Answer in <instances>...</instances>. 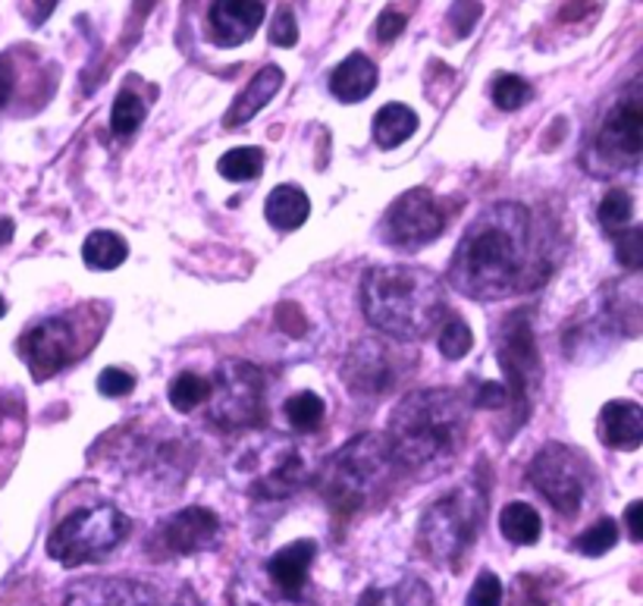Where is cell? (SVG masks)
<instances>
[{
  "instance_id": "obj_1",
  "label": "cell",
  "mask_w": 643,
  "mask_h": 606,
  "mask_svg": "<svg viewBox=\"0 0 643 606\" xmlns=\"http://www.w3.org/2000/svg\"><path fill=\"white\" fill-rule=\"evenodd\" d=\"M543 249L534 242V217L519 202H499L483 208L461 236L449 283L468 299L493 302L527 293L546 280Z\"/></svg>"
},
{
  "instance_id": "obj_2",
  "label": "cell",
  "mask_w": 643,
  "mask_h": 606,
  "mask_svg": "<svg viewBox=\"0 0 643 606\" xmlns=\"http://www.w3.org/2000/svg\"><path fill=\"white\" fill-rule=\"evenodd\" d=\"M468 424V405L456 390H417L393 409L386 446L402 472H412L415 478H436L461 456Z\"/></svg>"
},
{
  "instance_id": "obj_3",
  "label": "cell",
  "mask_w": 643,
  "mask_h": 606,
  "mask_svg": "<svg viewBox=\"0 0 643 606\" xmlns=\"http://www.w3.org/2000/svg\"><path fill=\"white\" fill-rule=\"evenodd\" d=\"M361 309L380 334L417 343L434 334L446 314L443 280L427 268L383 264L364 273Z\"/></svg>"
},
{
  "instance_id": "obj_4",
  "label": "cell",
  "mask_w": 643,
  "mask_h": 606,
  "mask_svg": "<svg viewBox=\"0 0 643 606\" xmlns=\"http://www.w3.org/2000/svg\"><path fill=\"white\" fill-rule=\"evenodd\" d=\"M393 453L383 434H358L327 465L324 490L336 512H355L377 497L393 475Z\"/></svg>"
},
{
  "instance_id": "obj_5",
  "label": "cell",
  "mask_w": 643,
  "mask_h": 606,
  "mask_svg": "<svg viewBox=\"0 0 643 606\" xmlns=\"http://www.w3.org/2000/svg\"><path fill=\"white\" fill-rule=\"evenodd\" d=\"M483 522V494L475 487H458L424 512L417 541L436 565H458L471 550Z\"/></svg>"
},
{
  "instance_id": "obj_6",
  "label": "cell",
  "mask_w": 643,
  "mask_h": 606,
  "mask_svg": "<svg viewBox=\"0 0 643 606\" xmlns=\"http://www.w3.org/2000/svg\"><path fill=\"white\" fill-rule=\"evenodd\" d=\"M129 538V519L117 506L98 502L69 512L47 538V556L66 569L105 560Z\"/></svg>"
},
{
  "instance_id": "obj_7",
  "label": "cell",
  "mask_w": 643,
  "mask_h": 606,
  "mask_svg": "<svg viewBox=\"0 0 643 606\" xmlns=\"http://www.w3.org/2000/svg\"><path fill=\"white\" fill-rule=\"evenodd\" d=\"M264 393H268V380L261 375V368L242 358H229L214 371L210 380V421L227 431L261 424L268 415Z\"/></svg>"
},
{
  "instance_id": "obj_8",
  "label": "cell",
  "mask_w": 643,
  "mask_h": 606,
  "mask_svg": "<svg viewBox=\"0 0 643 606\" xmlns=\"http://www.w3.org/2000/svg\"><path fill=\"white\" fill-rule=\"evenodd\" d=\"M242 484L258 500H286L302 484L308 481V462L298 453V446L283 437L251 443L236 462Z\"/></svg>"
},
{
  "instance_id": "obj_9",
  "label": "cell",
  "mask_w": 643,
  "mask_h": 606,
  "mask_svg": "<svg viewBox=\"0 0 643 606\" xmlns=\"http://www.w3.org/2000/svg\"><path fill=\"white\" fill-rule=\"evenodd\" d=\"M527 475H531V484L537 487V494H543L559 516H568V519L578 516L590 472L571 446H562V443L543 446L531 462Z\"/></svg>"
},
{
  "instance_id": "obj_10",
  "label": "cell",
  "mask_w": 643,
  "mask_h": 606,
  "mask_svg": "<svg viewBox=\"0 0 643 606\" xmlns=\"http://www.w3.org/2000/svg\"><path fill=\"white\" fill-rule=\"evenodd\" d=\"M446 230V214L427 188H412L395 198L393 208L383 217V239L395 249L412 251L434 242Z\"/></svg>"
},
{
  "instance_id": "obj_11",
  "label": "cell",
  "mask_w": 643,
  "mask_h": 606,
  "mask_svg": "<svg viewBox=\"0 0 643 606\" xmlns=\"http://www.w3.org/2000/svg\"><path fill=\"white\" fill-rule=\"evenodd\" d=\"M499 365L505 371L509 380V399L515 402H531L534 390H537L540 375V353L537 343H534V331H531V321L527 314H512L499 334Z\"/></svg>"
},
{
  "instance_id": "obj_12",
  "label": "cell",
  "mask_w": 643,
  "mask_h": 606,
  "mask_svg": "<svg viewBox=\"0 0 643 606\" xmlns=\"http://www.w3.org/2000/svg\"><path fill=\"white\" fill-rule=\"evenodd\" d=\"M63 606H183L164 587L139 578H83L69 585Z\"/></svg>"
},
{
  "instance_id": "obj_13",
  "label": "cell",
  "mask_w": 643,
  "mask_h": 606,
  "mask_svg": "<svg viewBox=\"0 0 643 606\" xmlns=\"http://www.w3.org/2000/svg\"><path fill=\"white\" fill-rule=\"evenodd\" d=\"M20 356L35 380H47L63 371L76 356V331L66 317H47L25 331L20 339Z\"/></svg>"
},
{
  "instance_id": "obj_14",
  "label": "cell",
  "mask_w": 643,
  "mask_h": 606,
  "mask_svg": "<svg viewBox=\"0 0 643 606\" xmlns=\"http://www.w3.org/2000/svg\"><path fill=\"white\" fill-rule=\"evenodd\" d=\"M342 377H346L349 390L358 397H380V393L393 390L395 380H399V358L386 343L361 339L346 356Z\"/></svg>"
},
{
  "instance_id": "obj_15",
  "label": "cell",
  "mask_w": 643,
  "mask_h": 606,
  "mask_svg": "<svg viewBox=\"0 0 643 606\" xmlns=\"http://www.w3.org/2000/svg\"><path fill=\"white\" fill-rule=\"evenodd\" d=\"M217 538H220V519L205 506H188L161 524L157 547L170 556H192L210 550L217 544Z\"/></svg>"
},
{
  "instance_id": "obj_16",
  "label": "cell",
  "mask_w": 643,
  "mask_h": 606,
  "mask_svg": "<svg viewBox=\"0 0 643 606\" xmlns=\"http://www.w3.org/2000/svg\"><path fill=\"white\" fill-rule=\"evenodd\" d=\"M210 39L220 47H236L249 42L264 22V3L261 0H214L210 3Z\"/></svg>"
},
{
  "instance_id": "obj_17",
  "label": "cell",
  "mask_w": 643,
  "mask_h": 606,
  "mask_svg": "<svg viewBox=\"0 0 643 606\" xmlns=\"http://www.w3.org/2000/svg\"><path fill=\"white\" fill-rule=\"evenodd\" d=\"M600 151L615 161H637L643 151V107L637 98H628L615 107L600 132Z\"/></svg>"
},
{
  "instance_id": "obj_18",
  "label": "cell",
  "mask_w": 643,
  "mask_h": 606,
  "mask_svg": "<svg viewBox=\"0 0 643 606\" xmlns=\"http://www.w3.org/2000/svg\"><path fill=\"white\" fill-rule=\"evenodd\" d=\"M314 556H317L314 541H292L283 550H276L268 560V578L273 591L286 600H302Z\"/></svg>"
},
{
  "instance_id": "obj_19",
  "label": "cell",
  "mask_w": 643,
  "mask_h": 606,
  "mask_svg": "<svg viewBox=\"0 0 643 606\" xmlns=\"http://www.w3.org/2000/svg\"><path fill=\"white\" fill-rule=\"evenodd\" d=\"M600 440L612 450H637L643 440V409L631 399H612L600 412Z\"/></svg>"
},
{
  "instance_id": "obj_20",
  "label": "cell",
  "mask_w": 643,
  "mask_h": 606,
  "mask_svg": "<svg viewBox=\"0 0 643 606\" xmlns=\"http://www.w3.org/2000/svg\"><path fill=\"white\" fill-rule=\"evenodd\" d=\"M374 88H377V66H374V61H368L364 54H349L346 61L333 69L330 91L339 98V101H346V105L364 101Z\"/></svg>"
},
{
  "instance_id": "obj_21",
  "label": "cell",
  "mask_w": 643,
  "mask_h": 606,
  "mask_svg": "<svg viewBox=\"0 0 643 606\" xmlns=\"http://www.w3.org/2000/svg\"><path fill=\"white\" fill-rule=\"evenodd\" d=\"M280 85H283V69H280V66H264V69L251 79L249 88L236 98V105L229 107L224 123H227L229 129H232V126L249 123L261 107H268L270 98L280 91Z\"/></svg>"
},
{
  "instance_id": "obj_22",
  "label": "cell",
  "mask_w": 643,
  "mask_h": 606,
  "mask_svg": "<svg viewBox=\"0 0 643 606\" xmlns=\"http://www.w3.org/2000/svg\"><path fill=\"white\" fill-rule=\"evenodd\" d=\"M264 214H268V220L276 230H298L308 220V214H312V202H308L305 188L286 183V186H276L270 192Z\"/></svg>"
},
{
  "instance_id": "obj_23",
  "label": "cell",
  "mask_w": 643,
  "mask_h": 606,
  "mask_svg": "<svg viewBox=\"0 0 643 606\" xmlns=\"http://www.w3.org/2000/svg\"><path fill=\"white\" fill-rule=\"evenodd\" d=\"M358 606H434V591L421 578H399L393 585H374L361 594Z\"/></svg>"
},
{
  "instance_id": "obj_24",
  "label": "cell",
  "mask_w": 643,
  "mask_h": 606,
  "mask_svg": "<svg viewBox=\"0 0 643 606\" xmlns=\"http://www.w3.org/2000/svg\"><path fill=\"white\" fill-rule=\"evenodd\" d=\"M417 129V113L405 105H383L374 117V142L380 148H395L408 142Z\"/></svg>"
},
{
  "instance_id": "obj_25",
  "label": "cell",
  "mask_w": 643,
  "mask_h": 606,
  "mask_svg": "<svg viewBox=\"0 0 643 606\" xmlns=\"http://www.w3.org/2000/svg\"><path fill=\"white\" fill-rule=\"evenodd\" d=\"M499 531L505 541L512 544H537L540 531H543V522H540L537 509L527 506V502H509L499 516Z\"/></svg>"
},
{
  "instance_id": "obj_26",
  "label": "cell",
  "mask_w": 643,
  "mask_h": 606,
  "mask_svg": "<svg viewBox=\"0 0 643 606\" xmlns=\"http://www.w3.org/2000/svg\"><path fill=\"white\" fill-rule=\"evenodd\" d=\"M126 255H129L126 239L110 230L91 232L83 246V261L88 268H95V271H113V268H120L126 261Z\"/></svg>"
},
{
  "instance_id": "obj_27",
  "label": "cell",
  "mask_w": 643,
  "mask_h": 606,
  "mask_svg": "<svg viewBox=\"0 0 643 606\" xmlns=\"http://www.w3.org/2000/svg\"><path fill=\"white\" fill-rule=\"evenodd\" d=\"M261 170H264V151L254 145L232 148V151H227L220 158V164H217V173L224 180H232V183H249Z\"/></svg>"
},
{
  "instance_id": "obj_28",
  "label": "cell",
  "mask_w": 643,
  "mask_h": 606,
  "mask_svg": "<svg viewBox=\"0 0 643 606\" xmlns=\"http://www.w3.org/2000/svg\"><path fill=\"white\" fill-rule=\"evenodd\" d=\"M324 412H327V405H324V399L317 397V393H295L286 402V419L295 431H302V434H308V431H317L320 428V421H324Z\"/></svg>"
},
{
  "instance_id": "obj_29",
  "label": "cell",
  "mask_w": 643,
  "mask_h": 606,
  "mask_svg": "<svg viewBox=\"0 0 643 606\" xmlns=\"http://www.w3.org/2000/svg\"><path fill=\"white\" fill-rule=\"evenodd\" d=\"M210 393V383L201 375H179L173 383H170V405L176 409V412H192V409H198Z\"/></svg>"
},
{
  "instance_id": "obj_30",
  "label": "cell",
  "mask_w": 643,
  "mask_h": 606,
  "mask_svg": "<svg viewBox=\"0 0 643 606\" xmlns=\"http://www.w3.org/2000/svg\"><path fill=\"white\" fill-rule=\"evenodd\" d=\"M600 224L606 232H622L628 230L631 217H634V198L624 188H612L600 202Z\"/></svg>"
},
{
  "instance_id": "obj_31",
  "label": "cell",
  "mask_w": 643,
  "mask_h": 606,
  "mask_svg": "<svg viewBox=\"0 0 643 606\" xmlns=\"http://www.w3.org/2000/svg\"><path fill=\"white\" fill-rule=\"evenodd\" d=\"M142 120H145V105H142V98L132 95V91H120L113 107H110V129H113L117 136H132V132L142 126Z\"/></svg>"
},
{
  "instance_id": "obj_32",
  "label": "cell",
  "mask_w": 643,
  "mask_h": 606,
  "mask_svg": "<svg viewBox=\"0 0 643 606\" xmlns=\"http://www.w3.org/2000/svg\"><path fill=\"white\" fill-rule=\"evenodd\" d=\"M471 346H475L471 327L458 314H453L443 324V331H439V353H443V358H449V361H458V358H465L471 353Z\"/></svg>"
},
{
  "instance_id": "obj_33",
  "label": "cell",
  "mask_w": 643,
  "mask_h": 606,
  "mask_svg": "<svg viewBox=\"0 0 643 606\" xmlns=\"http://www.w3.org/2000/svg\"><path fill=\"white\" fill-rule=\"evenodd\" d=\"M619 544V522L615 519H600L597 524H590L581 538L575 541V547L581 550L584 556H602L612 547Z\"/></svg>"
},
{
  "instance_id": "obj_34",
  "label": "cell",
  "mask_w": 643,
  "mask_h": 606,
  "mask_svg": "<svg viewBox=\"0 0 643 606\" xmlns=\"http://www.w3.org/2000/svg\"><path fill=\"white\" fill-rule=\"evenodd\" d=\"M531 101V85L519 79V76H499L497 83H493V105L499 110H519Z\"/></svg>"
},
{
  "instance_id": "obj_35",
  "label": "cell",
  "mask_w": 643,
  "mask_h": 606,
  "mask_svg": "<svg viewBox=\"0 0 643 606\" xmlns=\"http://www.w3.org/2000/svg\"><path fill=\"white\" fill-rule=\"evenodd\" d=\"M615 258L619 264L628 271H641L643 264V230L641 227H631V230L619 232V242H615Z\"/></svg>"
},
{
  "instance_id": "obj_36",
  "label": "cell",
  "mask_w": 643,
  "mask_h": 606,
  "mask_svg": "<svg viewBox=\"0 0 643 606\" xmlns=\"http://www.w3.org/2000/svg\"><path fill=\"white\" fill-rule=\"evenodd\" d=\"M468 606H502V582L493 572H480L468 594Z\"/></svg>"
},
{
  "instance_id": "obj_37",
  "label": "cell",
  "mask_w": 643,
  "mask_h": 606,
  "mask_svg": "<svg viewBox=\"0 0 643 606\" xmlns=\"http://www.w3.org/2000/svg\"><path fill=\"white\" fill-rule=\"evenodd\" d=\"M270 42L276 47H292L298 42V22H295V13L290 7H280L276 17L270 22Z\"/></svg>"
},
{
  "instance_id": "obj_38",
  "label": "cell",
  "mask_w": 643,
  "mask_h": 606,
  "mask_svg": "<svg viewBox=\"0 0 643 606\" xmlns=\"http://www.w3.org/2000/svg\"><path fill=\"white\" fill-rule=\"evenodd\" d=\"M480 13H483V10H480L478 0H456V3H453V10H449V22H453V29H456L458 39H465V35H471V32H475Z\"/></svg>"
},
{
  "instance_id": "obj_39",
  "label": "cell",
  "mask_w": 643,
  "mask_h": 606,
  "mask_svg": "<svg viewBox=\"0 0 643 606\" xmlns=\"http://www.w3.org/2000/svg\"><path fill=\"white\" fill-rule=\"evenodd\" d=\"M132 390H135V377L126 375L123 368H107V371H101V377H98V393H101V397L120 399L129 397Z\"/></svg>"
},
{
  "instance_id": "obj_40",
  "label": "cell",
  "mask_w": 643,
  "mask_h": 606,
  "mask_svg": "<svg viewBox=\"0 0 643 606\" xmlns=\"http://www.w3.org/2000/svg\"><path fill=\"white\" fill-rule=\"evenodd\" d=\"M276 324H280L290 336H305V331H308V321L302 317V309L292 305V302H283V305L276 309Z\"/></svg>"
},
{
  "instance_id": "obj_41",
  "label": "cell",
  "mask_w": 643,
  "mask_h": 606,
  "mask_svg": "<svg viewBox=\"0 0 643 606\" xmlns=\"http://www.w3.org/2000/svg\"><path fill=\"white\" fill-rule=\"evenodd\" d=\"M402 32H405V13H399V10H383L380 20H377V39H380V42H395Z\"/></svg>"
},
{
  "instance_id": "obj_42",
  "label": "cell",
  "mask_w": 643,
  "mask_h": 606,
  "mask_svg": "<svg viewBox=\"0 0 643 606\" xmlns=\"http://www.w3.org/2000/svg\"><path fill=\"white\" fill-rule=\"evenodd\" d=\"M478 405L480 409H502V405H509V390H505V383H480Z\"/></svg>"
},
{
  "instance_id": "obj_43",
  "label": "cell",
  "mask_w": 643,
  "mask_h": 606,
  "mask_svg": "<svg viewBox=\"0 0 643 606\" xmlns=\"http://www.w3.org/2000/svg\"><path fill=\"white\" fill-rule=\"evenodd\" d=\"M624 522H628V534L634 544L643 541V500H634L628 509H624Z\"/></svg>"
},
{
  "instance_id": "obj_44",
  "label": "cell",
  "mask_w": 643,
  "mask_h": 606,
  "mask_svg": "<svg viewBox=\"0 0 643 606\" xmlns=\"http://www.w3.org/2000/svg\"><path fill=\"white\" fill-rule=\"evenodd\" d=\"M10 95H13V69L0 57V107L10 101Z\"/></svg>"
},
{
  "instance_id": "obj_45",
  "label": "cell",
  "mask_w": 643,
  "mask_h": 606,
  "mask_svg": "<svg viewBox=\"0 0 643 606\" xmlns=\"http://www.w3.org/2000/svg\"><path fill=\"white\" fill-rule=\"evenodd\" d=\"M13 239V220L10 217H0V246Z\"/></svg>"
},
{
  "instance_id": "obj_46",
  "label": "cell",
  "mask_w": 643,
  "mask_h": 606,
  "mask_svg": "<svg viewBox=\"0 0 643 606\" xmlns=\"http://www.w3.org/2000/svg\"><path fill=\"white\" fill-rule=\"evenodd\" d=\"M3 314H7V302L0 299V317H3Z\"/></svg>"
}]
</instances>
